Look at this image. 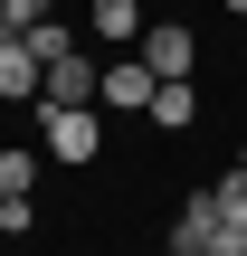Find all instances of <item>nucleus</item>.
I'll list each match as a JSON object with an SVG mask.
<instances>
[{
  "mask_svg": "<svg viewBox=\"0 0 247 256\" xmlns=\"http://www.w3.org/2000/svg\"><path fill=\"white\" fill-rule=\"evenodd\" d=\"M38 142H48V162H95L105 152V114L95 104H38Z\"/></svg>",
  "mask_w": 247,
  "mask_h": 256,
  "instance_id": "nucleus-1",
  "label": "nucleus"
},
{
  "mask_svg": "<svg viewBox=\"0 0 247 256\" xmlns=\"http://www.w3.org/2000/svg\"><path fill=\"white\" fill-rule=\"evenodd\" d=\"M143 66H152V76H190V66H200V38H190L181 19H152V28H143Z\"/></svg>",
  "mask_w": 247,
  "mask_h": 256,
  "instance_id": "nucleus-2",
  "label": "nucleus"
},
{
  "mask_svg": "<svg viewBox=\"0 0 247 256\" xmlns=\"http://www.w3.org/2000/svg\"><path fill=\"white\" fill-rule=\"evenodd\" d=\"M152 86H162V76H152V66H143V48H133V57H114V66H105L95 104H124V114H152Z\"/></svg>",
  "mask_w": 247,
  "mask_h": 256,
  "instance_id": "nucleus-3",
  "label": "nucleus"
},
{
  "mask_svg": "<svg viewBox=\"0 0 247 256\" xmlns=\"http://www.w3.org/2000/svg\"><path fill=\"white\" fill-rule=\"evenodd\" d=\"M95 86H105V66H95V57H76V48H67V57H57V66H48V86H38V104H95Z\"/></svg>",
  "mask_w": 247,
  "mask_h": 256,
  "instance_id": "nucleus-4",
  "label": "nucleus"
},
{
  "mask_svg": "<svg viewBox=\"0 0 247 256\" xmlns=\"http://www.w3.org/2000/svg\"><path fill=\"white\" fill-rule=\"evenodd\" d=\"M152 124H162V133H190V124H200V86H190V76H162V86H152Z\"/></svg>",
  "mask_w": 247,
  "mask_h": 256,
  "instance_id": "nucleus-5",
  "label": "nucleus"
},
{
  "mask_svg": "<svg viewBox=\"0 0 247 256\" xmlns=\"http://www.w3.org/2000/svg\"><path fill=\"white\" fill-rule=\"evenodd\" d=\"M86 28L114 48H143V0H86Z\"/></svg>",
  "mask_w": 247,
  "mask_h": 256,
  "instance_id": "nucleus-6",
  "label": "nucleus"
},
{
  "mask_svg": "<svg viewBox=\"0 0 247 256\" xmlns=\"http://www.w3.org/2000/svg\"><path fill=\"white\" fill-rule=\"evenodd\" d=\"M209 238H219V200L200 190V200H190V209L171 218V256H209Z\"/></svg>",
  "mask_w": 247,
  "mask_h": 256,
  "instance_id": "nucleus-7",
  "label": "nucleus"
},
{
  "mask_svg": "<svg viewBox=\"0 0 247 256\" xmlns=\"http://www.w3.org/2000/svg\"><path fill=\"white\" fill-rule=\"evenodd\" d=\"M38 86H48V66L10 38V48H0V95H10V104H38Z\"/></svg>",
  "mask_w": 247,
  "mask_h": 256,
  "instance_id": "nucleus-8",
  "label": "nucleus"
},
{
  "mask_svg": "<svg viewBox=\"0 0 247 256\" xmlns=\"http://www.w3.org/2000/svg\"><path fill=\"white\" fill-rule=\"evenodd\" d=\"M19 48H29V57H38V66H57V57H67V48H76V38H67V28H57V19H38V28H19Z\"/></svg>",
  "mask_w": 247,
  "mask_h": 256,
  "instance_id": "nucleus-9",
  "label": "nucleus"
},
{
  "mask_svg": "<svg viewBox=\"0 0 247 256\" xmlns=\"http://www.w3.org/2000/svg\"><path fill=\"white\" fill-rule=\"evenodd\" d=\"M209 200H219V218H238V228H247V171H228V180H209Z\"/></svg>",
  "mask_w": 247,
  "mask_h": 256,
  "instance_id": "nucleus-10",
  "label": "nucleus"
},
{
  "mask_svg": "<svg viewBox=\"0 0 247 256\" xmlns=\"http://www.w3.org/2000/svg\"><path fill=\"white\" fill-rule=\"evenodd\" d=\"M29 180H38V152H0V200L29 190Z\"/></svg>",
  "mask_w": 247,
  "mask_h": 256,
  "instance_id": "nucleus-11",
  "label": "nucleus"
},
{
  "mask_svg": "<svg viewBox=\"0 0 247 256\" xmlns=\"http://www.w3.org/2000/svg\"><path fill=\"white\" fill-rule=\"evenodd\" d=\"M0 228H10V238H29V228H38V209H29V190H10V200H0Z\"/></svg>",
  "mask_w": 247,
  "mask_h": 256,
  "instance_id": "nucleus-12",
  "label": "nucleus"
},
{
  "mask_svg": "<svg viewBox=\"0 0 247 256\" xmlns=\"http://www.w3.org/2000/svg\"><path fill=\"white\" fill-rule=\"evenodd\" d=\"M0 19L10 28H38V19H57V0H0Z\"/></svg>",
  "mask_w": 247,
  "mask_h": 256,
  "instance_id": "nucleus-13",
  "label": "nucleus"
},
{
  "mask_svg": "<svg viewBox=\"0 0 247 256\" xmlns=\"http://www.w3.org/2000/svg\"><path fill=\"white\" fill-rule=\"evenodd\" d=\"M209 256H247V228H238V218H219V238H209Z\"/></svg>",
  "mask_w": 247,
  "mask_h": 256,
  "instance_id": "nucleus-14",
  "label": "nucleus"
},
{
  "mask_svg": "<svg viewBox=\"0 0 247 256\" xmlns=\"http://www.w3.org/2000/svg\"><path fill=\"white\" fill-rule=\"evenodd\" d=\"M219 10H228V19H247V0H219Z\"/></svg>",
  "mask_w": 247,
  "mask_h": 256,
  "instance_id": "nucleus-15",
  "label": "nucleus"
},
{
  "mask_svg": "<svg viewBox=\"0 0 247 256\" xmlns=\"http://www.w3.org/2000/svg\"><path fill=\"white\" fill-rule=\"evenodd\" d=\"M10 38H19V28H10V19H0V48H10Z\"/></svg>",
  "mask_w": 247,
  "mask_h": 256,
  "instance_id": "nucleus-16",
  "label": "nucleus"
},
{
  "mask_svg": "<svg viewBox=\"0 0 247 256\" xmlns=\"http://www.w3.org/2000/svg\"><path fill=\"white\" fill-rule=\"evenodd\" d=\"M238 171H247V152H238Z\"/></svg>",
  "mask_w": 247,
  "mask_h": 256,
  "instance_id": "nucleus-17",
  "label": "nucleus"
}]
</instances>
